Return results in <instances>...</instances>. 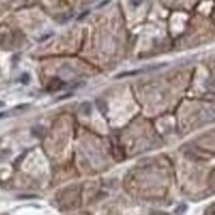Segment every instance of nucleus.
Instances as JSON below:
<instances>
[{
    "instance_id": "obj_1",
    "label": "nucleus",
    "mask_w": 215,
    "mask_h": 215,
    "mask_svg": "<svg viewBox=\"0 0 215 215\" xmlns=\"http://www.w3.org/2000/svg\"><path fill=\"white\" fill-rule=\"evenodd\" d=\"M81 111L83 112V115H90V112H91V103H89V102H83V103L81 104Z\"/></svg>"
},
{
    "instance_id": "obj_2",
    "label": "nucleus",
    "mask_w": 215,
    "mask_h": 215,
    "mask_svg": "<svg viewBox=\"0 0 215 215\" xmlns=\"http://www.w3.org/2000/svg\"><path fill=\"white\" fill-rule=\"evenodd\" d=\"M61 86H62V82L60 79H53L52 83L48 86V90H58L61 89Z\"/></svg>"
},
{
    "instance_id": "obj_3",
    "label": "nucleus",
    "mask_w": 215,
    "mask_h": 215,
    "mask_svg": "<svg viewBox=\"0 0 215 215\" xmlns=\"http://www.w3.org/2000/svg\"><path fill=\"white\" fill-rule=\"evenodd\" d=\"M96 104H98V108H99L100 111H102V110H103V112L107 111V104H106V102H103V100H98Z\"/></svg>"
},
{
    "instance_id": "obj_4",
    "label": "nucleus",
    "mask_w": 215,
    "mask_h": 215,
    "mask_svg": "<svg viewBox=\"0 0 215 215\" xmlns=\"http://www.w3.org/2000/svg\"><path fill=\"white\" fill-rule=\"evenodd\" d=\"M20 81H21V83L28 85V83H29V75H28V74H23L21 78H20Z\"/></svg>"
},
{
    "instance_id": "obj_5",
    "label": "nucleus",
    "mask_w": 215,
    "mask_h": 215,
    "mask_svg": "<svg viewBox=\"0 0 215 215\" xmlns=\"http://www.w3.org/2000/svg\"><path fill=\"white\" fill-rule=\"evenodd\" d=\"M183 210H186V206H185V204H182V206H179V209L175 210V213H177V214H182V213H183Z\"/></svg>"
},
{
    "instance_id": "obj_6",
    "label": "nucleus",
    "mask_w": 215,
    "mask_h": 215,
    "mask_svg": "<svg viewBox=\"0 0 215 215\" xmlns=\"http://www.w3.org/2000/svg\"><path fill=\"white\" fill-rule=\"evenodd\" d=\"M6 116H7V112H0V119L6 118Z\"/></svg>"
},
{
    "instance_id": "obj_7",
    "label": "nucleus",
    "mask_w": 215,
    "mask_h": 215,
    "mask_svg": "<svg viewBox=\"0 0 215 215\" xmlns=\"http://www.w3.org/2000/svg\"><path fill=\"white\" fill-rule=\"evenodd\" d=\"M4 106H6V103H4V102L3 100H0V108H3V107Z\"/></svg>"
}]
</instances>
